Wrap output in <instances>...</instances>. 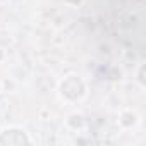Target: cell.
Here are the masks:
<instances>
[{
  "label": "cell",
  "instance_id": "1",
  "mask_svg": "<svg viewBox=\"0 0 146 146\" xmlns=\"http://www.w3.org/2000/svg\"><path fill=\"white\" fill-rule=\"evenodd\" d=\"M76 90L79 91H84V84L83 81L79 79V76H67L64 81H62V86H60V93H62V98H67L69 95H74L72 96V100H79L83 95L76 93Z\"/></svg>",
  "mask_w": 146,
  "mask_h": 146
},
{
  "label": "cell",
  "instance_id": "2",
  "mask_svg": "<svg viewBox=\"0 0 146 146\" xmlns=\"http://www.w3.org/2000/svg\"><path fill=\"white\" fill-rule=\"evenodd\" d=\"M143 70H144V64L139 65V70H137V83L141 88H144V78H143Z\"/></svg>",
  "mask_w": 146,
  "mask_h": 146
}]
</instances>
